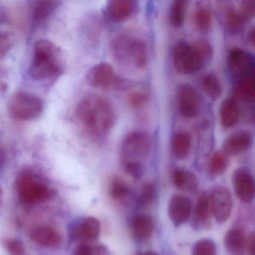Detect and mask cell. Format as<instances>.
I'll use <instances>...</instances> for the list:
<instances>
[{
  "label": "cell",
  "mask_w": 255,
  "mask_h": 255,
  "mask_svg": "<svg viewBox=\"0 0 255 255\" xmlns=\"http://www.w3.org/2000/svg\"><path fill=\"white\" fill-rule=\"evenodd\" d=\"M76 116L83 130L96 141L105 140L116 122L113 104L97 95H88L81 100L77 106Z\"/></svg>",
  "instance_id": "6da1fadb"
},
{
  "label": "cell",
  "mask_w": 255,
  "mask_h": 255,
  "mask_svg": "<svg viewBox=\"0 0 255 255\" xmlns=\"http://www.w3.org/2000/svg\"><path fill=\"white\" fill-rule=\"evenodd\" d=\"M152 145L151 136L145 131H131L122 139L120 147L122 165L134 178H140L144 174V163L150 156Z\"/></svg>",
  "instance_id": "7a4b0ae2"
},
{
  "label": "cell",
  "mask_w": 255,
  "mask_h": 255,
  "mask_svg": "<svg viewBox=\"0 0 255 255\" xmlns=\"http://www.w3.org/2000/svg\"><path fill=\"white\" fill-rule=\"evenodd\" d=\"M213 56V47L206 40H198L192 44L178 41L172 50L173 65L179 74L191 75L202 69Z\"/></svg>",
  "instance_id": "3957f363"
},
{
  "label": "cell",
  "mask_w": 255,
  "mask_h": 255,
  "mask_svg": "<svg viewBox=\"0 0 255 255\" xmlns=\"http://www.w3.org/2000/svg\"><path fill=\"white\" fill-rule=\"evenodd\" d=\"M63 70L60 49L48 40L35 41L29 69L30 77L38 81H46L59 77Z\"/></svg>",
  "instance_id": "277c9868"
},
{
  "label": "cell",
  "mask_w": 255,
  "mask_h": 255,
  "mask_svg": "<svg viewBox=\"0 0 255 255\" xmlns=\"http://www.w3.org/2000/svg\"><path fill=\"white\" fill-rule=\"evenodd\" d=\"M114 60L125 68L142 70L148 62V48L143 40L127 32L117 34L110 42Z\"/></svg>",
  "instance_id": "5b68a950"
},
{
  "label": "cell",
  "mask_w": 255,
  "mask_h": 255,
  "mask_svg": "<svg viewBox=\"0 0 255 255\" xmlns=\"http://www.w3.org/2000/svg\"><path fill=\"white\" fill-rule=\"evenodd\" d=\"M17 193L22 202L26 204L45 202L53 197V190L43 183L31 170H23L17 177Z\"/></svg>",
  "instance_id": "8992f818"
},
{
  "label": "cell",
  "mask_w": 255,
  "mask_h": 255,
  "mask_svg": "<svg viewBox=\"0 0 255 255\" xmlns=\"http://www.w3.org/2000/svg\"><path fill=\"white\" fill-rule=\"evenodd\" d=\"M86 80L95 89L103 91L122 90L130 86L128 80L116 74L113 67L109 63L97 64L87 71Z\"/></svg>",
  "instance_id": "52a82bcc"
},
{
  "label": "cell",
  "mask_w": 255,
  "mask_h": 255,
  "mask_svg": "<svg viewBox=\"0 0 255 255\" xmlns=\"http://www.w3.org/2000/svg\"><path fill=\"white\" fill-rule=\"evenodd\" d=\"M44 110L42 100L32 93L17 92L8 103V111L14 119L20 122L33 120L41 116Z\"/></svg>",
  "instance_id": "ba28073f"
},
{
  "label": "cell",
  "mask_w": 255,
  "mask_h": 255,
  "mask_svg": "<svg viewBox=\"0 0 255 255\" xmlns=\"http://www.w3.org/2000/svg\"><path fill=\"white\" fill-rule=\"evenodd\" d=\"M227 64L234 83L255 76V58L246 50L239 47L231 49Z\"/></svg>",
  "instance_id": "9c48e42d"
},
{
  "label": "cell",
  "mask_w": 255,
  "mask_h": 255,
  "mask_svg": "<svg viewBox=\"0 0 255 255\" xmlns=\"http://www.w3.org/2000/svg\"><path fill=\"white\" fill-rule=\"evenodd\" d=\"M177 104L180 115L185 119H195L201 112V98L196 89L191 85H180L177 88Z\"/></svg>",
  "instance_id": "30bf717a"
},
{
  "label": "cell",
  "mask_w": 255,
  "mask_h": 255,
  "mask_svg": "<svg viewBox=\"0 0 255 255\" xmlns=\"http://www.w3.org/2000/svg\"><path fill=\"white\" fill-rule=\"evenodd\" d=\"M211 214L219 223L229 219L232 211L233 200L229 189L222 186L215 188L210 195Z\"/></svg>",
  "instance_id": "8fae6325"
},
{
  "label": "cell",
  "mask_w": 255,
  "mask_h": 255,
  "mask_svg": "<svg viewBox=\"0 0 255 255\" xmlns=\"http://www.w3.org/2000/svg\"><path fill=\"white\" fill-rule=\"evenodd\" d=\"M234 192L240 201L250 203L255 198V186L253 175L247 168H239L232 177Z\"/></svg>",
  "instance_id": "7c38bea8"
},
{
  "label": "cell",
  "mask_w": 255,
  "mask_h": 255,
  "mask_svg": "<svg viewBox=\"0 0 255 255\" xmlns=\"http://www.w3.org/2000/svg\"><path fill=\"white\" fill-rule=\"evenodd\" d=\"M138 2L133 0H113L107 5L109 19L114 23H123L132 18L138 13Z\"/></svg>",
  "instance_id": "4fadbf2b"
},
{
  "label": "cell",
  "mask_w": 255,
  "mask_h": 255,
  "mask_svg": "<svg viewBox=\"0 0 255 255\" xmlns=\"http://www.w3.org/2000/svg\"><path fill=\"white\" fill-rule=\"evenodd\" d=\"M192 212V203L187 197L174 195L170 199L168 213L171 222L176 227L183 225L189 220Z\"/></svg>",
  "instance_id": "5bb4252c"
},
{
  "label": "cell",
  "mask_w": 255,
  "mask_h": 255,
  "mask_svg": "<svg viewBox=\"0 0 255 255\" xmlns=\"http://www.w3.org/2000/svg\"><path fill=\"white\" fill-rule=\"evenodd\" d=\"M101 222L96 218H84L73 226L71 237L83 243L96 240L101 234Z\"/></svg>",
  "instance_id": "9a60e30c"
},
{
  "label": "cell",
  "mask_w": 255,
  "mask_h": 255,
  "mask_svg": "<svg viewBox=\"0 0 255 255\" xmlns=\"http://www.w3.org/2000/svg\"><path fill=\"white\" fill-rule=\"evenodd\" d=\"M253 144V134L240 130L227 137L223 143V151L228 156H237L247 151Z\"/></svg>",
  "instance_id": "2e32d148"
},
{
  "label": "cell",
  "mask_w": 255,
  "mask_h": 255,
  "mask_svg": "<svg viewBox=\"0 0 255 255\" xmlns=\"http://www.w3.org/2000/svg\"><path fill=\"white\" fill-rule=\"evenodd\" d=\"M30 238L39 246L55 248L60 246L62 236L57 231L47 225H41L32 229Z\"/></svg>",
  "instance_id": "e0dca14e"
},
{
  "label": "cell",
  "mask_w": 255,
  "mask_h": 255,
  "mask_svg": "<svg viewBox=\"0 0 255 255\" xmlns=\"http://www.w3.org/2000/svg\"><path fill=\"white\" fill-rule=\"evenodd\" d=\"M241 112L238 102L234 98H227L222 101L219 110L221 125L225 129H231L238 124Z\"/></svg>",
  "instance_id": "ac0fdd59"
},
{
  "label": "cell",
  "mask_w": 255,
  "mask_h": 255,
  "mask_svg": "<svg viewBox=\"0 0 255 255\" xmlns=\"http://www.w3.org/2000/svg\"><path fill=\"white\" fill-rule=\"evenodd\" d=\"M131 234L136 241L148 240L154 230V222L150 216L139 215L135 216L130 224Z\"/></svg>",
  "instance_id": "d6986e66"
},
{
  "label": "cell",
  "mask_w": 255,
  "mask_h": 255,
  "mask_svg": "<svg viewBox=\"0 0 255 255\" xmlns=\"http://www.w3.org/2000/svg\"><path fill=\"white\" fill-rule=\"evenodd\" d=\"M173 184L180 190L193 192L198 189V179L197 176L189 170L177 168L171 174Z\"/></svg>",
  "instance_id": "ffe728a7"
},
{
  "label": "cell",
  "mask_w": 255,
  "mask_h": 255,
  "mask_svg": "<svg viewBox=\"0 0 255 255\" xmlns=\"http://www.w3.org/2000/svg\"><path fill=\"white\" fill-rule=\"evenodd\" d=\"M211 210H210V195L202 194L198 198L194 210L193 225L195 229L201 230L205 228L210 221Z\"/></svg>",
  "instance_id": "44dd1931"
},
{
  "label": "cell",
  "mask_w": 255,
  "mask_h": 255,
  "mask_svg": "<svg viewBox=\"0 0 255 255\" xmlns=\"http://www.w3.org/2000/svg\"><path fill=\"white\" fill-rule=\"evenodd\" d=\"M61 2L51 0H41L32 2V17L35 23H45L60 6Z\"/></svg>",
  "instance_id": "7402d4cb"
},
{
  "label": "cell",
  "mask_w": 255,
  "mask_h": 255,
  "mask_svg": "<svg viewBox=\"0 0 255 255\" xmlns=\"http://www.w3.org/2000/svg\"><path fill=\"white\" fill-rule=\"evenodd\" d=\"M192 137L186 131H179L172 136L171 148L173 154L178 159H185L189 156L192 149Z\"/></svg>",
  "instance_id": "603a6c76"
},
{
  "label": "cell",
  "mask_w": 255,
  "mask_h": 255,
  "mask_svg": "<svg viewBox=\"0 0 255 255\" xmlns=\"http://www.w3.org/2000/svg\"><path fill=\"white\" fill-rule=\"evenodd\" d=\"M234 98L239 102H254L255 97V76L234 83Z\"/></svg>",
  "instance_id": "cb8c5ba5"
},
{
  "label": "cell",
  "mask_w": 255,
  "mask_h": 255,
  "mask_svg": "<svg viewBox=\"0 0 255 255\" xmlns=\"http://www.w3.org/2000/svg\"><path fill=\"white\" fill-rule=\"evenodd\" d=\"M225 246L229 253L240 255L243 253L246 245V237L242 229L234 228L229 230L225 236Z\"/></svg>",
  "instance_id": "d4e9b609"
},
{
  "label": "cell",
  "mask_w": 255,
  "mask_h": 255,
  "mask_svg": "<svg viewBox=\"0 0 255 255\" xmlns=\"http://www.w3.org/2000/svg\"><path fill=\"white\" fill-rule=\"evenodd\" d=\"M229 166V158L224 151H216L210 156L207 164L209 174L218 177L225 172Z\"/></svg>",
  "instance_id": "484cf974"
},
{
  "label": "cell",
  "mask_w": 255,
  "mask_h": 255,
  "mask_svg": "<svg viewBox=\"0 0 255 255\" xmlns=\"http://www.w3.org/2000/svg\"><path fill=\"white\" fill-rule=\"evenodd\" d=\"M201 85L204 93L210 99L216 101L222 95V84L215 74H207L203 76L201 80Z\"/></svg>",
  "instance_id": "4316f807"
},
{
  "label": "cell",
  "mask_w": 255,
  "mask_h": 255,
  "mask_svg": "<svg viewBox=\"0 0 255 255\" xmlns=\"http://www.w3.org/2000/svg\"><path fill=\"white\" fill-rule=\"evenodd\" d=\"M186 8L187 2L184 0H177L172 2L169 9L168 18L173 27H182L184 24L186 18Z\"/></svg>",
  "instance_id": "83f0119b"
},
{
  "label": "cell",
  "mask_w": 255,
  "mask_h": 255,
  "mask_svg": "<svg viewBox=\"0 0 255 255\" xmlns=\"http://www.w3.org/2000/svg\"><path fill=\"white\" fill-rule=\"evenodd\" d=\"M193 23L199 32L207 33L210 30L213 24L211 11L207 7H198L194 11Z\"/></svg>",
  "instance_id": "f1b7e54d"
},
{
  "label": "cell",
  "mask_w": 255,
  "mask_h": 255,
  "mask_svg": "<svg viewBox=\"0 0 255 255\" xmlns=\"http://www.w3.org/2000/svg\"><path fill=\"white\" fill-rule=\"evenodd\" d=\"M129 188L128 185L120 177H114L110 183V195L115 201L125 199L129 195Z\"/></svg>",
  "instance_id": "f546056e"
},
{
  "label": "cell",
  "mask_w": 255,
  "mask_h": 255,
  "mask_svg": "<svg viewBox=\"0 0 255 255\" xmlns=\"http://www.w3.org/2000/svg\"><path fill=\"white\" fill-rule=\"evenodd\" d=\"M246 22L238 10L235 9V8H230L227 11V28L231 33H239L243 29Z\"/></svg>",
  "instance_id": "4dcf8cb0"
},
{
  "label": "cell",
  "mask_w": 255,
  "mask_h": 255,
  "mask_svg": "<svg viewBox=\"0 0 255 255\" xmlns=\"http://www.w3.org/2000/svg\"><path fill=\"white\" fill-rule=\"evenodd\" d=\"M157 191L156 186L152 183H147L141 187L138 195V202L142 207H149L156 201Z\"/></svg>",
  "instance_id": "1f68e13d"
},
{
  "label": "cell",
  "mask_w": 255,
  "mask_h": 255,
  "mask_svg": "<svg viewBox=\"0 0 255 255\" xmlns=\"http://www.w3.org/2000/svg\"><path fill=\"white\" fill-rule=\"evenodd\" d=\"M192 255H217L216 243L208 239L198 240L192 247Z\"/></svg>",
  "instance_id": "d6a6232c"
},
{
  "label": "cell",
  "mask_w": 255,
  "mask_h": 255,
  "mask_svg": "<svg viewBox=\"0 0 255 255\" xmlns=\"http://www.w3.org/2000/svg\"><path fill=\"white\" fill-rule=\"evenodd\" d=\"M14 37L9 32H0V59L8 54L14 45Z\"/></svg>",
  "instance_id": "836d02e7"
},
{
  "label": "cell",
  "mask_w": 255,
  "mask_h": 255,
  "mask_svg": "<svg viewBox=\"0 0 255 255\" xmlns=\"http://www.w3.org/2000/svg\"><path fill=\"white\" fill-rule=\"evenodd\" d=\"M148 99V95L145 92H134L129 95L128 101L129 107L133 109H139L147 104Z\"/></svg>",
  "instance_id": "e575fe53"
},
{
  "label": "cell",
  "mask_w": 255,
  "mask_h": 255,
  "mask_svg": "<svg viewBox=\"0 0 255 255\" xmlns=\"http://www.w3.org/2000/svg\"><path fill=\"white\" fill-rule=\"evenodd\" d=\"M90 25L88 21V25H85L84 33L86 34V37L89 38L90 41H95L99 36L100 32H101V23L99 20L96 17H91L89 19Z\"/></svg>",
  "instance_id": "d590c367"
},
{
  "label": "cell",
  "mask_w": 255,
  "mask_h": 255,
  "mask_svg": "<svg viewBox=\"0 0 255 255\" xmlns=\"http://www.w3.org/2000/svg\"><path fill=\"white\" fill-rule=\"evenodd\" d=\"M7 250L13 255H23L25 248L23 243L18 240H8L4 243Z\"/></svg>",
  "instance_id": "8d00e7d4"
},
{
  "label": "cell",
  "mask_w": 255,
  "mask_h": 255,
  "mask_svg": "<svg viewBox=\"0 0 255 255\" xmlns=\"http://www.w3.org/2000/svg\"><path fill=\"white\" fill-rule=\"evenodd\" d=\"M238 11H240V14L244 18V20L247 21L255 15V6H254L253 2H252V1H244V2H242L240 9Z\"/></svg>",
  "instance_id": "74e56055"
},
{
  "label": "cell",
  "mask_w": 255,
  "mask_h": 255,
  "mask_svg": "<svg viewBox=\"0 0 255 255\" xmlns=\"http://www.w3.org/2000/svg\"><path fill=\"white\" fill-rule=\"evenodd\" d=\"M103 253L102 248L83 245L78 248L74 255H103Z\"/></svg>",
  "instance_id": "f35d334b"
},
{
  "label": "cell",
  "mask_w": 255,
  "mask_h": 255,
  "mask_svg": "<svg viewBox=\"0 0 255 255\" xmlns=\"http://www.w3.org/2000/svg\"><path fill=\"white\" fill-rule=\"evenodd\" d=\"M245 248H246V250L249 255H255V234L253 232L250 233L247 238H246Z\"/></svg>",
  "instance_id": "ab89813d"
},
{
  "label": "cell",
  "mask_w": 255,
  "mask_h": 255,
  "mask_svg": "<svg viewBox=\"0 0 255 255\" xmlns=\"http://www.w3.org/2000/svg\"><path fill=\"white\" fill-rule=\"evenodd\" d=\"M254 39H255V29L253 27L250 29L249 34H248V41H249V42L254 44V41H255Z\"/></svg>",
  "instance_id": "60d3db41"
},
{
  "label": "cell",
  "mask_w": 255,
  "mask_h": 255,
  "mask_svg": "<svg viewBox=\"0 0 255 255\" xmlns=\"http://www.w3.org/2000/svg\"><path fill=\"white\" fill-rule=\"evenodd\" d=\"M138 255H159V254L153 252H144V253H140Z\"/></svg>",
  "instance_id": "b9f144b4"
},
{
  "label": "cell",
  "mask_w": 255,
  "mask_h": 255,
  "mask_svg": "<svg viewBox=\"0 0 255 255\" xmlns=\"http://www.w3.org/2000/svg\"><path fill=\"white\" fill-rule=\"evenodd\" d=\"M4 17H5V13H4L2 8L0 7V22H2V20H3Z\"/></svg>",
  "instance_id": "7bdbcfd3"
},
{
  "label": "cell",
  "mask_w": 255,
  "mask_h": 255,
  "mask_svg": "<svg viewBox=\"0 0 255 255\" xmlns=\"http://www.w3.org/2000/svg\"><path fill=\"white\" fill-rule=\"evenodd\" d=\"M1 199H2V190L0 189V201H1Z\"/></svg>",
  "instance_id": "ee69618b"
},
{
  "label": "cell",
  "mask_w": 255,
  "mask_h": 255,
  "mask_svg": "<svg viewBox=\"0 0 255 255\" xmlns=\"http://www.w3.org/2000/svg\"><path fill=\"white\" fill-rule=\"evenodd\" d=\"M2 153H1V152H0V161L2 160Z\"/></svg>",
  "instance_id": "f6af8a7d"
}]
</instances>
